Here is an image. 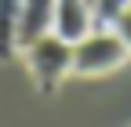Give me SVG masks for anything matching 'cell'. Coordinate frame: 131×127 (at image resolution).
<instances>
[{
  "label": "cell",
  "mask_w": 131,
  "mask_h": 127,
  "mask_svg": "<svg viewBox=\"0 0 131 127\" xmlns=\"http://www.w3.org/2000/svg\"><path fill=\"white\" fill-rule=\"evenodd\" d=\"M18 11L22 0H0V62L18 55Z\"/></svg>",
  "instance_id": "cell-5"
},
{
  "label": "cell",
  "mask_w": 131,
  "mask_h": 127,
  "mask_svg": "<svg viewBox=\"0 0 131 127\" xmlns=\"http://www.w3.org/2000/svg\"><path fill=\"white\" fill-rule=\"evenodd\" d=\"M113 33H117L120 40H124V47L131 51V11H124L117 22H113Z\"/></svg>",
  "instance_id": "cell-7"
},
{
  "label": "cell",
  "mask_w": 131,
  "mask_h": 127,
  "mask_svg": "<svg viewBox=\"0 0 131 127\" xmlns=\"http://www.w3.org/2000/svg\"><path fill=\"white\" fill-rule=\"evenodd\" d=\"M22 58H26V69L33 76V84L44 94H51L73 73V44H66L55 33H47L40 40H33L29 47H22Z\"/></svg>",
  "instance_id": "cell-2"
},
{
  "label": "cell",
  "mask_w": 131,
  "mask_h": 127,
  "mask_svg": "<svg viewBox=\"0 0 131 127\" xmlns=\"http://www.w3.org/2000/svg\"><path fill=\"white\" fill-rule=\"evenodd\" d=\"M55 26V0H22L18 11V51L51 33Z\"/></svg>",
  "instance_id": "cell-4"
},
{
  "label": "cell",
  "mask_w": 131,
  "mask_h": 127,
  "mask_svg": "<svg viewBox=\"0 0 131 127\" xmlns=\"http://www.w3.org/2000/svg\"><path fill=\"white\" fill-rule=\"evenodd\" d=\"M131 58L124 40L113 33V26H95L84 40L73 44V73L77 76H106L120 69Z\"/></svg>",
  "instance_id": "cell-1"
},
{
  "label": "cell",
  "mask_w": 131,
  "mask_h": 127,
  "mask_svg": "<svg viewBox=\"0 0 131 127\" xmlns=\"http://www.w3.org/2000/svg\"><path fill=\"white\" fill-rule=\"evenodd\" d=\"M91 29H95L91 0H55V26H51L55 36H62L66 44H77Z\"/></svg>",
  "instance_id": "cell-3"
},
{
  "label": "cell",
  "mask_w": 131,
  "mask_h": 127,
  "mask_svg": "<svg viewBox=\"0 0 131 127\" xmlns=\"http://www.w3.org/2000/svg\"><path fill=\"white\" fill-rule=\"evenodd\" d=\"M95 26H113L124 11H131V0H91Z\"/></svg>",
  "instance_id": "cell-6"
}]
</instances>
